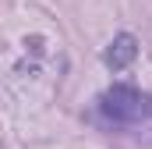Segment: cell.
<instances>
[{
  "mask_svg": "<svg viewBox=\"0 0 152 149\" xmlns=\"http://www.w3.org/2000/svg\"><path fill=\"white\" fill-rule=\"evenodd\" d=\"M96 114L113 131H142L152 128V96L134 85H113L99 96Z\"/></svg>",
  "mask_w": 152,
  "mask_h": 149,
  "instance_id": "obj_1",
  "label": "cell"
},
{
  "mask_svg": "<svg viewBox=\"0 0 152 149\" xmlns=\"http://www.w3.org/2000/svg\"><path fill=\"white\" fill-rule=\"evenodd\" d=\"M134 57H138V39L131 36V32H120V36L106 46V53H103L106 68H113V71H124Z\"/></svg>",
  "mask_w": 152,
  "mask_h": 149,
  "instance_id": "obj_2",
  "label": "cell"
}]
</instances>
